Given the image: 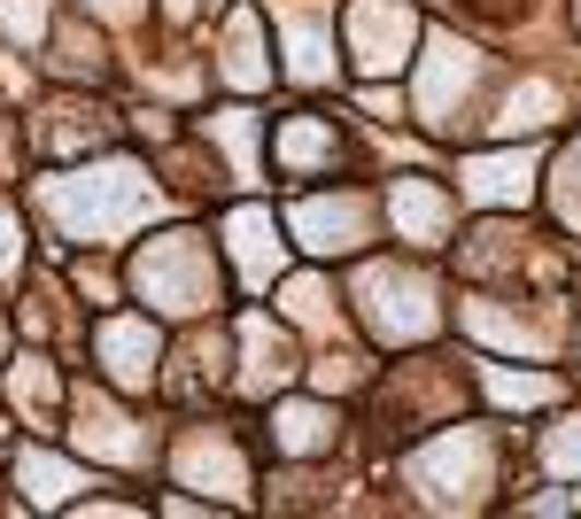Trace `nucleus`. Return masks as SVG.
<instances>
[{
    "mask_svg": "<svg viewBox=\"0 0 581 519\" xmlns=\"http://www.w3.org/2000/svg\"><path fill=\"white\" fill-rule=\"evenodd\" d=\"M102 357H109V373L140 380V373H147V365H140V357H147V333H140V326H102Z\"/></svg>",
    "mask_w": 581,
    "mask_h": 519,
    "instance_id": "f257e3e1",
    "label": "nucleus"
},
{
    "mask_svg": "<svg viewBox=\"0 0 581 519\" xmlns=\"http://www.w3.org/2000/svg\"><path fill=\"white\" fill-rule=\"evenodd\" d=\"M257 55H264V32H257V16H248V9H240V16H233V70H240L248 85H257V78H264V62H257Z\"/></svg>",
    "mask_w": 581,
    "mask_h": 519,
    "instance_id": "f03ea898",
    "label": "nucleus"
},
{
    "mask_svg": "<svg viewBox=\"0 0 581 519\" xmlns=\"http://www.w3.org/2000/svg\"><path fill=\"white\" fill-rule=\"evenodd\" d=\"M325 411H287V450H303V443H325Z\"/></svg>",
    "mask_w": 581,
    "mask_h": 519,
    "instance_id": "7ed1b4c3",
    "label": "nucleus"
}]
</instances>
